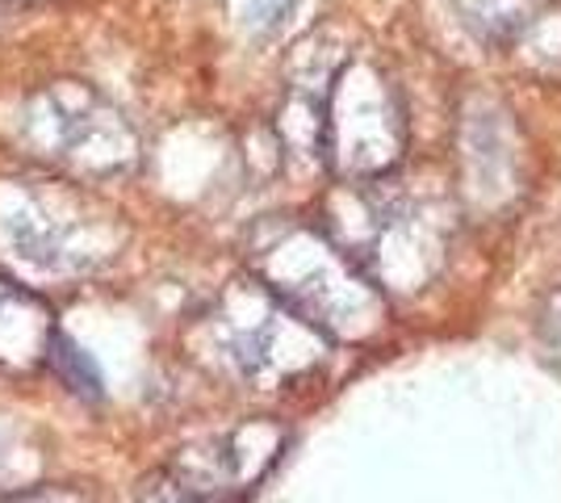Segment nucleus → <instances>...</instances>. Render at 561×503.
<instances>
[{
    "instance_id": "f257e3e1",
    "label": "nucleus",
    "mask_w": 561,
    "mask_h": 503,
    "mask_svg": "<svg viewBox=\"0 0 561 503\" xmlns=\"http://www.w3.org/2000/svg\"><path fill=\"white\" fill-rule=\"evenodd\" d=\"M243 436V432H239ZM239 436L206 445L202 454H185L160 482H147L139 503H239L248 487L243 482V457Z\"/></svg>"
},
{
    "instance_id": "f03ea898",
    "label": "nucleus",
    "mask_w": 561,
    "mask_h": 503,
    "mask_svg": "<svg viewBox=\"0 0 561 503\" xmlns=\"http://www.w3.org/2000/svg\"><path fill=\"white\" fill-rule=\"evenodd\" d=\"M47 357H50V365L59 369V378H64L76 395H89V399H96V395H101V374H96V365L84 357V353H80V348H76L64 332L50 335Z\"/></svg>"
}]
</instances>
